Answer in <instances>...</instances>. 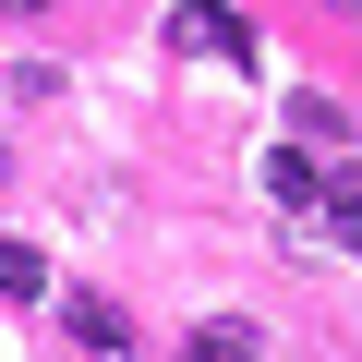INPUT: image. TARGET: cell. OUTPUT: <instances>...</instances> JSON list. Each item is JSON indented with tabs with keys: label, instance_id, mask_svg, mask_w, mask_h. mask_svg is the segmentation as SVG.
<instances>
[{
	"label": "cell",
	"instance_id": "obj_7",
	"mask_svg": "<svg viewBox=\"0 0 362 362\" xmlns=\"http://www.w3.org/2000/svg\"><path fill=\"white\" fill-rule=\"evenodd\" d=\"M0 13H49V0H0Z\"/></svg>",
	"mask_w": 362,
	"mask_h": 362
},
{
	"label": "cell",
	"instance_id": "obj_2",
	"mask_svg": "<svg viewBox=\"0 0 362 362\" xmlns=\"http://www.w3.org/2000/svg\"><path fill=\"white\" fill-rule=\"evenodd\" d=\"M61 314H73V338H85L97 362H133V326H121V302H97V290H73Z\"/></svg>",
	"mask_w": 362,
	"mask_h": 362
},
{
	"label": "cell",
	"instance_id": "obj_4",
	"mask_svg": "<svg viewBox=\"0 0 362 362\" xmlns=\"http://www.w3.org/2000/svg\"><path fill=\"white\" fill-rule=\"evenodd\" d=\"M181 362H254V326H242V314H206V326H194V350H181Z\"/></svg>",
	"mask_w": 362,
	"mask_h": 362
},
{
	"label": "cell",
	"instance_id": "obj_1",
	"mask_svg": "<svg viewBox=\"0 0 362 362\" xmlns=\"http://www.w3.org/2000/svg\"><path fill=\"white\" fill-rule=\"evenodd\" d=\"M169 49H194V61H230V73H254L266 49H254V25L230 13V0H181L169 13Z\"/></svg>",
	"mask_w": 362,
	"mask_h": 362
},
{
	"label": "cell",
	"instance_id": "obj_6",
	"mask_svg": "<svg viewBox=\"0 0 362 362\" xmlns=\"http://www.w3.org/2000/svg\"><path fill=\"white\" fill-rule=\"evenodd\" d=\"M326 230L362 254V169H338V181H326Z\"/></svg>",
	"mask_w": 362,
	"mask_h": 362
},
{
	"label": "cell",
	"instance_id": "obj_3",
	"mask_svg": "<svg viewBox=\"0 0 362 362\" xmlns=\"http://www.w3.org/2000/svg\"><path fill=\"white\" fill-rule=\"evenodd\" d=\"M266 194H278V206H326V169H314L302 145H278V157H266Z\"/></svg>",
	"mask_w": 362,
	"mask_h": 362
},
{
	"label": "cell",
	"instance_id": "obj_5",
	"mask_svg": "<svg viewBox=\"0 0 362 362\" xmlns=\"http://www.w3.org/2000/svg\"><path fill=\"white\" fill-rule=\"evenodd\" d=\"M49 290V254L37 242H0V302H37Z\"/></svg>",
	"mask_w": 362,
	"mask_h": 362
}]
</instances>
